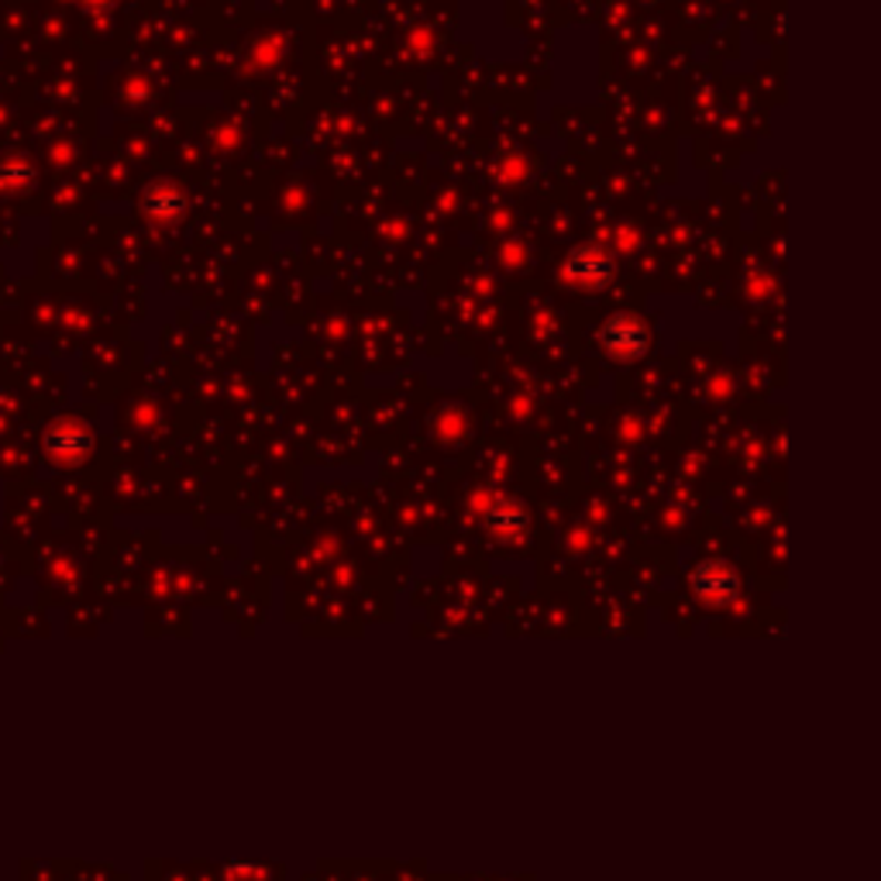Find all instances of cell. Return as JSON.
Here are the masks:
<instances>
[{"instance_id":"cell-3","label":"cell","mask_w":881,"mask_h":881,"mask_svg":"<svg viewBox=\"0 0 881 881\" xmlns=\"http://www.w3.org/2000/svg\"><path fill=\"white\" fill-rule=\"evenodd\" d=\"M614 259H609L606 249L599 245H583V249H575L568 259H565V269H561V276L565 283L571 286H583V290H602L609 280H614Z\"/></svg>"},{"instance_id":"cell-8","label":"cell","mask_w":881,"mask_h":881,"mask_svg":"<svg viewBox=\"0 0 881 881\" xmlns=\"http://www.w3.org/2000/svg\"><path fill=\"white\" fill-rule=\"evenodd\" d=\"M83 8H90V11H104V8H111L114 0H80Z\"/></svg>"},{"instance_id":"cell-6","label":"cell","mask_w":881,"mask_h":881,"mask_svg":"<svg viewBox=\"0 0 881 881\" xmlns=\"http://www.w3.org/2000/svg\"><path fill=\"white\" fill-rule=\"evenodd\" d=\"M31 180H36V165H31L28 155H21V152L0 155V186H4V190H21Z\"/></svg>"},{"instance_id":"cell-1","label":"cell","mask_w":881,"mask_h":881,"mask_svg":"<svg viewBox=\"0 0 881 881\" xmlns=\"http://www.w3.org/2000/svg\"><path fill=\"white\" fill-rule=\"evenodd\" d=\"M42 445L55 465H80L93 455V431L77 417H59L45 427Z\"/></svg>"},{"instance_id":"cell-2","label":"cell","mask_w":881,"mask_h":881,"mask_svg":"<svg viewBox=\"0 0 881 881\" xmlns=\"http://www.w3.org/2000/svg\"><path fill=\"white\" fill-rule=\"evenodd\" d=\"M599 345L614 362H634L648 352V327L634 314H617L602 324Z\"/></svg>"},{"instance_id":"cell-4","label":"cell","mask_w":881,"mask_h":881,"mask_svg":"<svg viewBox=\"0 0 881 881\" xmlns=\"http://www.w3.org/2000/svg\"><path fill=\"white\" fill-rule=\"evenodd\" d=\"M139 207L145 217L159 221V224H169V221H176L183 211H186V196L176 183H152L142 190V200H139Z\"/></svg>"},{"instance_id":"cell-7","label":"cell","mask_w":881,"mask_h":881,"mask_svg":"<svg viewBox=\"0 0 881 881\" xmlns=\"http://www.w3.org/2000/svg\"><path fill=\"white\" fill-rule=\"evenodd\" d=\"M524 173H527V165H524L520 159H506V162L499 165V176H506L510 183H514L517 176H524Z\"/></svg>"},{"instance_id":"cell-5","label":"cell","mask_w":881,"mask_h":881,"mask_svg":"<svg viewBox=\"0 0 881 881\" xmlns=\"http://www.w3.org/2000/svg\"><path fill=\"white\" fill-rule=\"evenodd\" d=\"M692 586L709 602H730L737 596V575L723 561H702L692 571Z\"/></svg>"}]
</instances>
